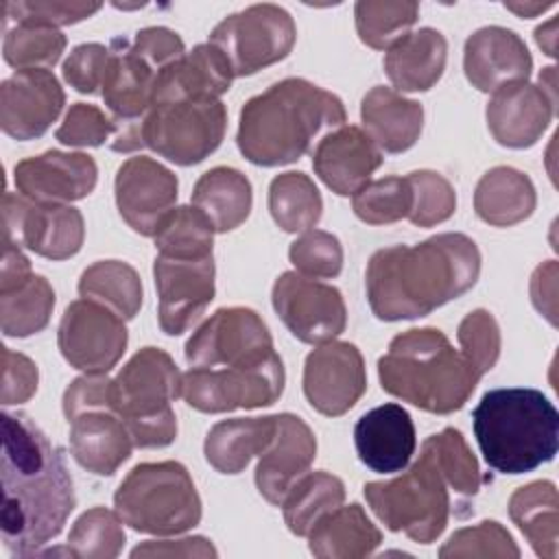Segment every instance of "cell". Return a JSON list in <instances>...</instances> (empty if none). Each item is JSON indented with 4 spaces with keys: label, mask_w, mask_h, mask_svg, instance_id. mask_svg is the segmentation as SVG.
I'll return each mask as SVG.
<instances>
[{
    "label": "cell",
    "mask_w": 559,
    "mask_h": 559,
    "mask_svg": "<svg viewBox=\"0 0 559 559\" xmlns=\"http://www.w3.org/2000/svg\"><path fill=\"white\" fill-rule=\"evenodd\" d=\"M76 504L61 448L24 413H2V509L4 548L13 557L39 555Z\"/></svg>",
    "instance_id": "cell-1"
},
{
    "label": "cell",
    "mask_w": 559,
    "mask_h": 559,
    "mask_svg": "<svg viewBox=\"0 0 559 559\" xmlns=\"http://www.w3.org/2000/svg\"><path fill=\"white\" fill-rule=\"evenodd\" d=\"M480 275L476 242L459 231L419 245L378 249L365 271L371 312L380 321L419 319L467 293Z\"/></svg>",
    "instance_id": "cell-2"
},
{
    "label": "cell",
    "mask_w": 559,
    "mask_h": 559,
    "mask_svg": "<svg viewBox=\"0 0 559 559\" xmlns=\"http://www.w3.org/2000/svg\"><path fill=\"white\" fill-rule=\"evenodd\" d=\"M345 118L336 94L290 76L242 105L236 144L255 166H284L308 153L321 133L343 127Z\"/></svg>",
    "instance_id": "cell-3"
},
{
    "label": "cell",
    "mask_w": 559,
    "mask_h": 559,
    "mask_svg": "<svg viewBox=\"0 0 559 559\" xmlns=\"http://www.w3.org/2000/svg\"><path fill=\"white\" fill-rule=\"evenodd\" d=\"M382 389L421 411L450 415L469 400L480 376L437 328H413L378 360Z\"/></svg>",
    "instance_id": "cell-4"
},
{
    "label": "cell",
    "mask_w": 559,
    "mask_h": 559,
    "mask_svg": "<svg viewBox=\"0 0 559 559\" xmlns=\"http://www.w3.org/2000/svg\"><path fill=\"white\" fill-rule=\"evenodd\" d=\"M485 463L500 474H524L550 463L559 448V413L537 389L487 391L472 411Z\"/></svg>",
    "instance_id": "cell-5"
},
{
    "label": "cell",
    "mask_w": 559,
    "mask_h": 559,
    "mask_svg": "<svg viewBox=\"0 0 559 559\" xmlns=\"http://www.w3.org/2000/svg\"><path fill=\"white\" fill-rule=\"evenodd\" d=\"M181 397V373L159 347H142L111 378V408L135 448H166L177 437L173 402Z\"/></svg>",
    "instance_id": "cell-6"
},
{
    "label": "cell",
    "mask_w": 559,
    "mask_h": 559,
    "mask_svg": "<svg viewBox=\"0 0 559 559\" xmlns=\"http://www.w3.org/2000/svg\"><path fill=\"white\" fill-rule=\"evenodd\" d=\"M114 511L133 531L166 537L201 522V498L181 463H140L118 485Z\"/></svg>",
    "instance_id": "cell-7"
},
{
    "label": "cell",
    "mask_w": 559,
    "mask_h": 559,
    "mask_svg": "<svg viewBox=\"0 0 559 559\" xmlns=\"http://www.w3.org/2000/svg\"><path fill=\"white\" fill-rule=\"evenodd\" d=\"M362 489L376 518L389 531L404 533L417 544H432L448 526V483L424 445L419 459L402 476L373 480Z\"/></svg>",
    "instance_id": "cell-8"
},
{
    "label": "cell",
    "mask_w": 559,
    "mask_h": 559,
    "mask_svg": "<svg viewBox=\"0 0 559 559\" xmlns=\"http://www.w3.org/2000/svg\"><path fill=\"white\" fill-rule=\"evenodd\" d=\"M227 109L221 98H181L155 103L142 118L146 148L177 166L210 157L223 142Z\"/></svg>",
    "instance_id": "cell-9"
},
{
    "label": "cell",
    "mask_w": 559,
    "mask_h": 559,
    "mask_svg": "<svg viewBox=\"0 0 559 559\" xmlns=\"http://www.w3.org/2000/svg\"><path fill=\"white\" fill-rule=\"evenodd\" d=\"M297 39V28L290 13L277 4H251L227 15L210 33L234 76H251L258 70L288 57Z\"/></svg>",
    "instance_id": "cell-10"
},
{
    "label": "cell",
    "mask_w": 559,
    "mask_h": 559,
    "mask_svg": "<svg viewBox=\"0 0 559 559\" xmlns=\"http://www.w3.org/2000/svg\"><path fill=\"white\" fill-rule=\"evenodd\" d=\"M284 362L275 352L255 365L188 369L181 373V397L201 413H229L236 408L271 406L284 393Z\"/></svg>",
    "instance_id": "cell-11"
},
{
    "label": "cell",
    "mask_w": 559,
    "mask_h": 559,
    "mask_svg": "<svg viewBox=\"0 0 559 559\" xmlns=\"http://www.w3.org/2000/svg\"><path fill=\"white\" fill-rule=\"evenodd\" d=\"M275 354L262 317L242 306L218 308L188 338L183 356L192 369L255 365Z\"/></svg>",
    "instance_id": "cell-12"
},
{
    "label": "cell",
    "mask_w": 559,
    "mask_h": 559,
    "mask_svg": "<svg viewBox=\"0 0 559 559\" xmlns=\"http://www.w3.org/2000/svg\"><path fill=\"white\" fill-rule=\"evenodd\" d=\"M127 325L103 304L92 299L72 301L61 317L57 345L66 362L83 373H107L127 349Z\"/></svg>",
    "instance_id": "cell-13"
},
{
    "label": "cell",
    "mask_w": 559,
    "mask_h": 559,
    "mask_svg": "<svg viewBox=\"0 0 559 559\" xmlns=\"http://www.w3.org/2000/svg\"><path fill=\"white\" fill-rule=\"evenodd\" d=\"M271 301L288 332L301 343L334 341L347 325L341 290L297 271H286L275 280Z\"/></svg>",
    "instance_id": "cell-14"
},
{
    "label": "cell",
    "mask_w": 559,
    "mask_h": 559,
    "mask_svg": "<svg viewBox=\"0 0 559 559\" xmlns=\"http://www.w3.org/2000/svg\"><path fill=\"white\" fill-rule=\"evenodd\" d=\"M2 221L4 238L48 260L72 258L83 247V214L72 205L35 203L22 194L4 192Z\"/></svg>",
    "instance_id": "cell-15"
},
{
    "label": "cell",
    "mask_w": 559,
    "mask_h": 559,
    "mask_svg": "<svg viewBox=\"0 0 559 559\" xmlns=\"http://www.w3.org/2000/svg\"><path fill=\"white\" fill-rule=\"evenodd\" d=\"M153 277L159 297V328L168 336L192 328L214 299V255L168 258L157 253Z\"/></svg>",
    "instance_id": "cell-16"
},
{
    "label": "cell",
    "mask_w": 559,
    "mask_h": 559,
    "mask_svg": "<svg viewBox=\"0 0 559 559\" xmlns=\"http://www.w3.org/2000/svg\"><path fill=\"white\" fill-rule=\"evenodd\" d=\"M365 389V360L354 343L328 341L306 356L304 395L317 413L341 417L356 406Z\"/></svg>",
    "instance_id": "cell-17"
},
{
    "label": "cell",
    "mask_w": 559,
    "mask_h": 559,
    "mask_svg": "<svg viewBox=\"0 0 559 559\" xmlns=\"http://www.w3.org/2000/svg\"><path fill=\"white\" fill-rule=\"evenodd\" d=\"M177 175L153 157H129L116 173L114 194L122 221L140 236H155L175 210Z\"/></svg>",
    "instance_id": "cell-18"
},
{
    "label": "cell",
    "mask_w": 559,
    "mask_h": 559,
    "mask_svg": "<svg viewBox=\"0 0 559 559\" xmlns=\"http://www.w3.org/2000/svg\"><path fill=\"white\" fill-rule=\"evenodd\" d=\"M63 105V87L50 70H15L0 85V127L17 142L41 138Z\"/></svg>",
    "instance_id": "cell-19"
},
{
    "label": "cell",
    "mask_w": 559,
    "mask_h": 559,
    "mask_svg": "<svg viewBox=\"0 0 559 559\" xmlns=\"http://www.w3.org/2000/svg\"><path fill=\"white\" fill-rule=\"evenodd\" d=\"M17 194L35 203H61L85 199L98 181V166L87 153L46 151L15 164Z\"/></svg>",
    "instance_id": "cell-20"
},
{
    "label": "cell",
    "mask_w": 559,
    "mask_h": 559,
    "mask_svg": "<svg viewBox=\"0 0 559 559\" xmlns=\"http://www.w3.org/2000/svg\"><path fill=\"white\" fill-rule=\"evenodd\" d=\"M557 100L542 85L528 81L496 90L487 103V127L493 140L507 148H528L548 129Z\"/></svg>",
    "instance_id": "cell-21"
},
{
    "label": "cell",
    "mask_w": 559,
    "mask_h": 559,
    "mask_svg": "<svg viewBox=\"0 0 559 559\" xmlns=\"http://www.w3.org/2000/svg\"><path fill=\"white\" fill-rule=\"evenodd\" d=\"M463 70L478 92L493 94L509 83L526 81L533 70V57L515 31L483 26L465 41Z\"/></svg>",
    "instance_id": "cell-22"
},
{
    "label": "cell",
    "mask_w": 559,
    "mask_h": 559,
    "mask_svg": "<svg viewBox=\"0 0 559 559\" xmlns=\"http://www.w3.org/2000/svg\"><path fill=\"white\" fill-rule=\"evenodd\" d=\"M314 456L317 439L310 426L293 413H280L275 437L255 465L260 496L280 507L290 487L310 469Z\"/></svg>",
    "instance_id": "cell-23"
},
{
    "label": "cell",
    "mask_w": 559,
    "mask_h": 559,
    "mask_svg": "<svg viewBox=\"0 0 559 559\" xmlns=\"http://www.w3.org/2000/svg\"><path fill=\"white\" fill-rule=\"evenodd\" d=\"M384 157L376 142L354 124H343L325 133L312 151L314 175L338 197L356 194Z\"/></svg>",
    "instance_id": "cell-24"
},
{
    "label": "cell",
    "mask_w": 559,
    "mask_h": 559,
    "mask_svg": "<svg viewBox=\"0 0 559 559\" xmlns=\"http://www.w3.org/2000/svg\"><path fill=\"white\" fill-rule=\"evenodd\" d=\"M354 445L360 463L371 472H404L417 448L415 424L404 406L386 402L360 415L354 426Z\"/></svg>",
    "instance_id": "cell-25"
},
{
    "label": "cell",
    "mask_w": 559,
    "mask_h": 559,
    "mask_svg": "<svg viewBox=\"0 0 559 559\" xmlns=\"http://www.w3.org/2000/svg\"><path fill=\"white\" fill-rule=\"evenodd\" d=\"M157 72L133 52L122 37L109 44V61L103 76L100 94L116 124L140 122L153 105Z\"/></svg>",
    "instance_id": "cell-26"
},
{
    "label": "cell",
    "mask_w": 559,
    "mask_h": 559,
    "mask_svg": "<svg viewBox=\"0 0 559 559\" xmlns=\"http://www.w3.org/2000/svg\"><path fill=\"white\" fill-rule=\"evenodd\" d=\"M133 439L114 408L83 411L70 419V454L96 474L111 476L131 456Z\"/></svg>",
    "instance_id": "cell-27"
},
{
    "label": "cell",
    "mask_w": 559,
    "mask_h": 559,
    "mask_svg": "<svg viewBox=\"0 0 559 559\" xmlns=\"http://www.w3.org/2000/svg\"><path fill=\"white\" fill-rule=\"evenodd\" d=\"M234 79L229 61L214 44H197L157 74L153 105L181 98H221Z\"/></svg>",
    "instance_id": "cell-28"
},
{
    "label": "cell",
    "mask_w": 559,
    "mask_h": 559,
    "mask_svg": "<svg viewBox=\"0 0 559 559\" xmlns=\"http://www.w3.org/2000/svg\"><path fill=\"white\" fill-rule=\"evenodd\" d=\"M360 118L365 133L384 153L408 151L424 129L421 103L384 85H376L362 96Z\"/></svg>",
    "instance_id": "cell-29"
},
{
    "label": "cell",
    "mask_w": 559,
    "mask_h": 559,
    "mask_svg": "<svg viewBox=\"0 0 559 559\" xmlns=\"http://www.w3.org/2000/svg\"><path fill=\"white\" fill-rule=\"evenodd\" d=\"M448 59L445 37L430 26L406 33L384 55V72L395 92H426L443 74Z\"/></svg>",
    "instance_id": "cell-30"
},
{
    "label": "cell",
    "mask_w": 559,
    "mask_h": 559,
    "mask_svg": "<svg viewBox=\"0 0 559 559\" xmlns=\"http://www.w3.org/2000/svg\"><path fill=\"white\" fill-rule=\"evenodd\" d=\"M277 415L234 417L214 424L205 437V461L221 474H240L273 441Z\"/></svg>",
    "instance_id": "cell-31"
},
{
    "label": "cell",
    "mask_w": 559,
    "mask_h": 559,
    "mask_svg": "<svg viewBox=\"0 0 559 559\" xmlns=\"http://www.w3.org/2000/svg\"><path fill=\"white\" fill-rule=\"evenodd\" d=\"M382 544L380 528L356 502L336 507L308 533V548L321 559H360Z\"/></svg>",
    "instance_id": "cell-32"
},
{
    "label": "cell",
    "mask_w": 559,
    "mask_h": 559,
    "mask_svg": "<svg viewBox=\"0 0 559 559\" xmlns=\"http://www.w3.org/2000/svg\"><path fill=\"white\" fill-rule=\"evenodd\" d=\"M537 205L535 186L528 175L511 166L487 170L474 190V210L493 227H511L526 221Z\"/></svg>",
    "instance_id": "cell-33"
},
{
    "label": "cell",
    "mask_w": 559,
    "mask_h": 559,
    "mask_svg": "<svg viewBox=\"0 0 559 559\" xmlns=\"http://www.w3.org/2000/svg\"><path fill=\"white\" fill-rule=\"evenodd\" d=\"M253 194L249 179L231 168L216 166L203 173L192 190V205L205 214L214 231H231L240 227L251 212Z\"/></svg>",
    "instance_id": "cell-34"
},
{
    "label": "cell",
    "mask_w": 559,
    "mask_h": 559,
    "mask_svg": "<svg viewBox=\"0 0 559 559\" xmlns=\"http://www.w3.org/2000/svg\"><path fill=\"white\" fill-rule=\"evenodd\" d=\"M509 515L528 539L537 557L559 555V496L550 480H533L509 498Z\"/></svg>",
    "instance_id": "cell-35"
},
{
    "label": "cell",
    "mask_w": 559,
    "mask_h": 559,
    "mask_svg": "<svg viewBox=\"0 0 559 559\" xmlns=\"http://www.w3.org/2000/svg\"><path fill=\"white\" fill-rule=\"evenodd\" d=\"M79 295L107 306L124 321L142 308V280L138 271L122 260H98L90 264L79 280Z\"/></svg>",
    "instance_id": "cell-36"
},
{
    "label": "cell",
    "mask_w": 559,
    "mask_h": 559,
    "mask_svg": "<svg viewBox=\"0 0 559 559\" xmlns=\"http://www.w3.org/2000/svg\"><path fill=\"white\" fill-rule=\"evenodd\" d=\"M345 500V485L328 472H306L286 493L284 522L297 537H308L310 528Z\"/></svg>",
    "instance_id": "cell-37"
},
{
    "label": "cell",
    "mask_w": 559,
    "mask_h": 559,
    "mask_svg": "<svg viewBox=\"0 0 559 559\" xmlns=\"http://www.w3.org/2000/svg\"><path fill=\"white\" fill-rule=\"evenodd\" d=\"M269 212L288 234L312 229L323 214V199L314 181L299 170L280 173L269 186Z\"/></svg>",
    "instance_id": "cell-38"
},
{
    "label": "cell",
    "mask_w": 559,
    "mask_h": 559,
    "mask_svg": "<svg viewBox=\"0 0 559 559\" xmlns=\"http://www.w3.org/2000/svg\"><path fill=\"white\" fill-rule=\"evenodd\" d=\"M55 308V290L44 275H31L22 286L0 293V328L4 336L26 338L41 332Z\"/></svg>",
    "instance_id": "cell-39"
},
{
    "label": "cell",
    "mask_w": 559,
    "mask_h": 559,
    "mask_svg": "<svg viewBox=\"0 0 559 559\" xmlns=\"http://www.w3.org/2000/svg\"><path fill=\"white\" fill-rule=\"evenodd\" d=\"M419 17V4L413 0H360L354 4L356 33L373 50H389L397 39L411 33Z\"/></svg>",
    "instance_id": "cell-40"
},
{
    "label": "cell",
    "mask_w": 559,
    "mask_h": 559,
    "mask_svg": "<svg viewBox=\"0 0 559 559\" xmlns=\"http://www.w3.org/2000/svg\"><path fill=\"white\" fill-rule=\"evenodd\" d=\"M153 238L159 255L207 258L214 247V227L194 205H179L164 218Z\"/></svg>",
    "instance_id": "cell-41"
},
{
    "label": "cell",
    "mask_w": 559,
    "mask_h": 559,
    "mask_svg": "<svg viewBox=\"0 0 559 559\" xmlns=\"http://www.w3.org/2000/svg\"><path fill=\"white\" fill-rule=\"evenodd\" d=\"M116 511L92 507L76 518L68 535V550L79 559H116L124 546V528Z\"/></svg>",
    "instance_id": "cell-42"
},
{
    "label": "cell",
    "mask_w": 559,
    "mask_h": 559,
    "mask_svg": "<svg viewBox=\"0 0 559 559\" xmlns=\"http://www.w3.org/2000/svg\"><path fill=\"white\" fill-rule=\"evenodd\" d=\"M66 44V35L59 28L15 24L7 28L2 55L15 70H48L61 59Z\"/></svg>",
    "instance_id": "cell-43"
},
{
    "label": "cell",
    "mask_w": 559,
    "mask_h": 559,
    "mask_svg": "<svg viewBox=\"0 0 559 559\" xmlns=\"http://www.w3.org/2000/svg\"><path fill=\"white\" fill-rule=\"evenodd\" d=\"M421 445L432 454L448 487L461 496L478 493L483 483L480 467L467 441L456 428H443L439 435H430Z\"/></svg>",
    "instance_id": "cell-44"
},
{
    "label": "cell",
    "mask_w": 559,
    "mask_h": 559,
    "mask_svg": "<svg viewBox=\"0 0 559 559\" xmlns=\"http://www.w3.org/2000/svg\"><path fill=\"white\" fill-rule=\"evenodd\" d=\"M413 207V190L406 177H384L367 181L352 194L354 214L367 225H389L408 218Z\"/></svg>",
    "instance_id": "cell-45"
},
{
    "label": "cell",
    "mask_w": 559,
    "mask_h": 559,
    "mask_svg": "<svg viewBox=\"0 0 559 559\" xmlns=\"http://www.w3.org/2000/svg\"><path fill=\"white\" fill-rule=\"evenodd\" d=\"M406 179L413 190V207L408 214L413 225L432 227L454 214L456 192L443 175L435 170H413Z\"/></svg>",
    "instance_id": "cell-46"
},
{
    "label": "cell",
    "mask_w": 559,
    "mask_h": 559,
    "mask_svg": "<svg viewBox=\"0 0 559 559\" xmlns=\"http://www.w3.org/2000/svg\"><path fill=\"white\" fill-rule=\"evenodd\" d=\"M441 559L448 557H520L511 533L496 520H483L476 526L459 528L439 550Z\"/></svg>",
    "instance_id": "cell-47"
},
{
    "label": "cell",
    "mask_w": 559,
    "mask_h": 559,
    "mask_svg": "<svg viewBox=\"0 0 559 559\" xmlns=\"http://www.w3.org/2000/svg\"><path fill=\"white\" fill-rule=\"evenodd\" d=\"M288 258L297 273L314 280H332L343 269L341 240L323 229H308L288 247Z\"/></svg>",
    "instance_id": "cell-48"
},
{
    "label": "cell",
    "mask_w": 559,
    "mask_h": 559,
    "mask_svg": "<svg viewBox=\"0 0 559 559\" xmlns=\"http://www.w3.org/2000/svg\"><path fill=\"white\" fill-rule=\"evenodd\" d=\"M456 338L463 356L472 362L476 373L483 378L493 369L500 356V328L489 310H472L463 317L456 330Z\"/></svg>",
    "instance_id": "cell-49"
},
{
    "label": "cell",
    "mask_w": 559,
    "mask_h": 559,
    "mask_svg": "<svg viewBox=\"0 0 559 559\" xmlns=\"http://www.w3.org/2000/svg\"><path fill=\"white\" fill-rule=\"evenodd\" d=\"M4 26L15 24H37V26H70L92 17L100 11L98 2H79V0H31V2H4Z\"/></svg>",
    "instance_id": "cell-50"
},
{
    "label": "cell",
    "mask_w": 559,
    "mask_h": 559,
    "mask_svg": "<svg viewBox=\"0 0 559 559\" xmlns=\"http://www.w3.org/2000/svg\"><path fill=\"white\" fill-rule=\"evenodd\" d=\"M116 135V122L111 116H107L100 107L87 105V103H74L66 116L59 129L55 131V138L66 146H100L107 140Z\"/></svg>",
    "instance_id": "cell-51"
},
{
    "label": "cell",
    "mask_w": 559,
    "mask_h": 559,
    "mask_svg": "<svg viewBox=\"0 0 559 559\" xmlns=\"http://www.w3.org/2000/svg\"><path fill=\"white\" fill-rule=\"evenodd\" d=\"M109 61V46L98 41L76 46L63 61V81L81 94H96L103 85V76Z\"/></svg>",
    "instance_id": "cell-52"
},
{
    "label": "cell",
    "mask_w": 559,
    "mask_h": 559,
    "mask_svg": "<svg viewBox=\"0 0 559 559\" xmlns=\"http://www.w3.org/2000/svg\"><path fill=\"white\" fill-rule=\"evenodd\" d=\"M37 365L28 356L2 347V406L28 402L37 391Z\"/></svg>",
    "instance_id": "cell-53"
},
{
    "label": "cell",
    "mask_w": 559,
    "mask_h": 559,
    "mask_svg": "<svg viewBox=\"0 0 559 559\" xmlns=\"http://www.w3.org/2000/svg\"><path fill=\"white\" fill-rule=\"evenodd\" d=\"M133 52L140 55L157 74L186 55L183 39L166 26H148L135 33L131 44Z\"/></svg>",
    "instance_id": "cell-54"
},
{
    "label": "cell",
    "mask_w": 559,
    "mask_h": 559,
    "mask_svg": "<svg viewBox=\"0 0 559 559\" xmlns=\"http://www.w3.org/2000/svg\"><path fill=\"white\" fill-rule=\"evenodd\" d=\"M92 408H111V378L107 373H83L63 393V415L68 421Z\"/></svg>",
    "instance_id": "cell-55"
},
{
    "label": "cell",
    "mask_w": 559,
    "mask_h": 559,
    "mask_svg": "<svg viewBox=\"0 0 559 559\" xmlns=\"http://www.w3.org/2000/svg\"><path fill=\"white\" fill-rule=\"evenodd\" d=\"M218 550L207 537H181V539H148L131 550V557H216Z\"/></svg>",
    "instance_id": "cell-56"
},
{
    "label": "cell",
    "mask_w": 559,
    "mask_h": 559,
    "mask_svg": "<svg viewBox=\"0 0 559 559\" xmlns=\"http://www.w3.org/2000/svg\"><path fill=\"white\" fill-rule=\"evenodd\" d=\"M557 262L548 260L539 264L531 277V299L535 308L557 325Z\"/></svg>",
    "instance_id": "cell-57"
},
{
    "label": "cell",
    "mask_w": 559,
    "mask_h": 559,
    "mask_svg": "<svg viewBox=\"0 0 559 559\" xmlns=\"http://www.w3.org/2000/svg\"><path fill=\"white\" fill-rule=\"evenodd\" d=\"M33 275L28 258L22 253L20 245L4 238L2 249V269H0V293H9L22 286Z\"/></svg>",
    "instance_id": "cell-58"
},
{
    "label": "cell",
    "mask_w": 559,
    "mask_h": 559,
    "mask_svg": "<svg viewBox=\"0 0 559 559\" xmlns=\"http://www.w3.org/2000/svg\"><path fill=\"white\" fill-rule=\"evenodd\" d=\"M552 7H555V2H546V4H542V2H504V9L513 11L520 17H535Z\"/></svg>",
    "instance_id": "cell-59"
},
{
    "label": "cell",
    "mask_w": 559,
    "mask_h": 559,
    "mask_svg": "<svg viewBox=\"0 0 559 559\" xmlns=\"http://www.w3.org/2000/svg\"><path fill=\"white\" fill-rule=\"evenodd\" d=\"M555 26H557V20L552 17L546 26H539V28L535 31V41H537L539 48H544V44H546V39H548V55H550V57H555Z\"/></svg>",
    "instance_id": "cell-60"
}]
</instances>
